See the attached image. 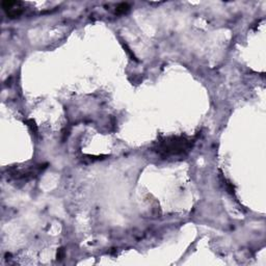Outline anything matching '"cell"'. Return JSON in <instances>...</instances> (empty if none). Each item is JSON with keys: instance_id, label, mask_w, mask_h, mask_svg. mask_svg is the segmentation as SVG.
<instances>
[{"instance_id": "5b68a950", "label": "cell", "mask_w": 266, "mask_h": 266, "mask_svg": "<svg viewBox=\"0 0 266 266\" xmlns=\"http://www.w3.org/2000/svg\"><path fill=\"white\" fill-rule=\"evenodd\" d=\"M64 256V248H59L58 253H57V259H63V257Z\"/></svg>"}, {"instance_id": "7a4b0ae2", "label": "cell", "mask_w": 266, "mask_h": 266, "mask_svg": "<svg viewBox=\"0 0 266 266\" xmlns=\"http://www.w3.org/2000/svg\"><path fill=\"white\" fill-rule=\"evenodd\" d=\"M22 3L19 1H3L2 8L6 12L8 17L11 18H17L22 14L23 9L21 8Z\"/></svg>"}, {"instance_id": "277c9868", "label": "cell", "mask_w": 266, "mask_h": 266, "mask_svg": "<svg viewBox=\"0 0 266 266\" xmlns=\"http://www.w3.org/2000/svg\"><path fill=\"white\" fill-rule=\"evenodd\" d=\"M26 123H27V124H29L28 126H29L30 128H31L32 131L36 132V123H35V122H33L32 120H29V121H27Z\"/></svg>"}, {"instance_id": "3957f363", "label": "cell", "mask_w": 266, "mask_h": 266, "mask_svg": "<svg viewBox=\"0 0 266 266\" xmlns=\"http://www.w3.org/2000/svg\"><path fill=\"white\" fill-rule=\"evenodd\" d=\"M129 8H130V6H129L128 3H121V4L118 5L117 8H115V14L122 15V14L127 13L129 11Z\"/></svg>"}, {"instance_id": "6da1fadb", "label": "cell", "mask_w": 266, "mask_h": 266, "mask_svg": "<svg viewBox=\"0 0 266 266\" xmlns=\"http://www.w3.org/2000/svg\"><path fill=\"white\" fill-rule=\"evenodd\" d=\"M193 141L185 136H169L159 141L154 151L161 157H176L187 154L193 146Z\"/></svg>"}]
</instances>
